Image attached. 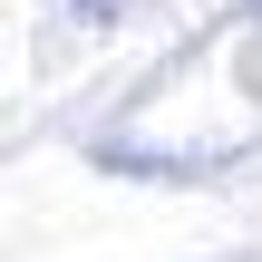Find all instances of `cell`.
I'll list each match as a JSON object with an SVG mask.
<instances>
[{"instance_id": "cell-1", "label": "cell", "mask_w": 262, "mask_h": 262, "mask_svg": "<svg viewBox=\"0 0 262 262\" xmlns=\"http://www.w3.org/2000/svg\"><path fill=\"white\" fill-rule=\"evenodd\" d=\"M78 10H88V19H107V10H117V0H78Z\"/></svg>"}]
</instances>
